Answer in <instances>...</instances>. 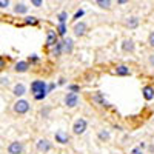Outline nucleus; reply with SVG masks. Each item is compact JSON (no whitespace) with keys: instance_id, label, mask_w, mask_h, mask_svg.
I'll return each mask as SVG.
<instances>
[{"instance_id":"obj_1","label":"nucleus","mask_w":154,"mask_h":154,"mask_svg":"<svg viewBox=\"0 0 154 154\" xmlns=\"http://www.w3.org/2000/svg\"><path fill=\"white\" fill-rule=\"evenodd\" d=\"M31 94L32 97L38 96V94H48V83L46 80L42 79H35L31 82Z\"/></svg>"},{"instance_id":"obj_2","label":"nucleus","mask_w":154,"mask_h":154,"mask_svg":"<svg viewBox=\"0 0 154 154\" xmlns=\"http://www.w3.org/2000/svg\"><path fill=\"white\" fill-rule=\"evenodd\" d=\"M31 105L26 99H17L14 103H12V112L17 114V116H23L29 111Z\"/></svg>"},{"instance_id":"obj_3","label":"nucleus","mask_w":154,"mask_h":154,"mask_svg":"<svg viewBox=\"0 0 154 154\" xmlns=\"http://www.w3.org/2000/svg\"><path fill=\"white\" fill-rule=\"evenodd\" d=\"M35 149L40 154H48L51 149H53V142L46 137H40V139L35 140Z\"/></svg>"},{"instance_id":"obj_4","label":"nucleus","mask_w":154,"mask_h":154,"mask_svg":"<svg viewBox=\"0 0 154 154\" xmlns=\"http://www.w3.org/2000/svg\"><path fill=\"white\" fill-rule=\"evenodd\" d=\"M86 128H88L86 119L79 117V119L74 120V123H72V126H71V130H72V134H74V136H82V134L86 131Z\"/></svg>"},{"instance_id":"obj_5","label":"nucleus","mask_w":154,"mask_h":154,"mask_svg":"<svg viewBox=\"0 0 154 154\" xmlns=\"http://www.w3.org/2000/svg\"><path fill=\"white\" fill-rule=\"evenodd\" d=\"M80 103V97L79 94H75V93H66L65 96H63V105H65L66 108L72 109L75 108L77 105Z\"/></svg>"},{"instance_id":"obj_6","label":"nucleus","mask_w":154,"mask_h":154,"mask_svg":"<svg viewBox=\"0 0 154 154\" xmlns=\"http://www.w3.org/2000/svg\"><path fill=\"white\" fill-rule=\"evenodd\" d=\"M60 42V38H59V34H57V31L56 29H48L46 31V48L49 49V48H53V46H56L57 43Z\"/></svg>"},{"instance_id":"obj_7","label":"nucleus","mask_w":154,"mask_h":154,"mask_svg":"<svg viewBox=\"0 0 154 154\" xmlns=\"http://www.w3.org/2000/svg\"><path fill=\"white\" fill-rule=\"evenodd\" d=\"M86 31H88V25L83 20H80V22H77V23L72 25V34L75 37H83L86 34Z\"/></svg>"},{"instance_id":"obj_8","label":"nucleus","mask_w":154,"mask_h":154,"mask_svg":"<svg viewBox=\"0 0 154 154\" xmlns=\"http://www.w3.org/2000/svg\"><path fill=\"white\" fill-rule=\"evenodd\" d=\"M6 151H8V154H23L25 145H23V142L14 140V142H11V143L6 146Z\"/></svg>"},{"instance_id":"obj_9","label":"nucleus","mask_w":154,"mask_h":154,"mask_svg":"<svg viewBox=\"0 0 154 154\" xmlns=\"http://www.w3.org/2000/svg\"><path fill=\"white\" fill-rule=\"evenodd\" d=\"M54 140L59 145H68L69 143V134L65 130H57L54 133Z\"/></svg>"},{"instance_id":"obj_10","label":"nucleus","mask_w":154,"mask_h":154,"mask_svg":"<svg viewBox=\"0 0 154 154\" xmlns=\"http://www.w3.org/2000/svg\"><path fill=\"white\" fill-rule=\"evenodd\" d=\"M120 48H122L123 53L131 54V53H134V49H136V42L133 40V38H128V37H126V38H123V40H122Z\"/></svg>"},{"instance_id":"obj_11","label":"nucleus","mask_w":154,"mask_h":154,"mask_svg":"<svg viewBox=\"0 0 154 154\" xmlns=\"http://www.w3.org/2000/svg\"><path fill=\"white\" fill-rule=\"evenodd\" d=\"M29 68H31V65H29L28 60H19V62L14 63V68L12 69H14L16 72H19V74H25V72L29 71Z\"/></svg>"},{"instance_id":"obj_12","label":"nucleus","mask_w":154,"mask_h":154,"mask_svg":"<svg viewBox=\"0 0 154 154\" xmlns=\"http://www.w3.org/2000/svg\"><path fill=\"white\" fill-rule=\"evenodd\" d=\"M123 26L128 29H136L139 26V17L136 16H128L123 19Z\"/></svg>"},{"instance_id":"obj_13","label":"nucleus","mask_w":154,"mask_h":154,"mask_svg":"<svg viewBox=\"0 0 154 154\" xmlns=\"http://www.w3.org/2000/svg\"><path fill=\"white\" fill-rule=\"evenodd\" d=\"M12 94H14L17 99H22L25 94H26V85L22 83V82L16 83L14 86H12Z\"/></svg>"},{"instance_id":"obj_14","label":"nucleus","mask_w":154,"mask_h":154,"mask_svg":"<svg viewBox=\"0 0 154 154\" xmlns=\"http://www.w3.org/2000/svg\"><path fill=\"white\" fill-rule=\"evenodd\" d=\"M112 74H116V75H122V77H125V75H131V69H130V66H128V65H123V63H120V65L114 66Z\"/></svg>"},{"instance_id":"obj_15","label":"nucleus","mask_w":154,"mask_h":154,"mask_svg":"<svg viewBox=\"0 0 154 154\" xmlns=\"http://www.w3.org/2000/svg\"><path fill=\"white\" fill-rule=\"evenodd\" d=\"M28 9H29V6L23 2H17L12 6V11H14V14H17V16H25L28 12Z\"/></svg>"},{"instance_id":"obj_16","label":"nucleus","mask_w":154,"mask_h":154,"mask_svg":"<svg viewBox=\"0 0 154 154\" xmlns=\"http://www.w3.org/2000/svg\"><path fill=\"white\" fill-rule=\"evenodd\" d=\"M62 42H63V54H71L74 51V40L71 37H65L62 38Z\"/></svg>"},{"instance_id":"obj_17","label":"nucleus","mask_w":154,"mask_h":154,"mask_svg":"<svg viewBox=\"0 0 154 154\" xmlns=\"http://www.w3.org/2000/svg\"><path fill=\"white\" fill-rule=\"evenodd\" d=\"M142 96L146 102H151L154 100V86L152 85H145L142 88Z\"/></svg>"},{"instance_id":"obj_18","label":"nucleus","mask_w":154,"mask_h":154,"mask_svg":"<svg viewBox=\"0 0 154 154\" xmlns=\"http://www.w3.org/2000/svg\"><path fill=\"white\" fill-rule=\"evenodd\" d=\"M48 54L51 56V57H60L62 54H63V42L60 40L56 46H53V48H49V51H48Z\"/></svg>"},{"instance_id":"obj_19","label":"nucleus","mask_w":154,"mask_h":154,"mask_svg":"<svg viewBox=\"0 0 154 154\" xmlns=\"http://www.w3.org/2000/svg\"><path fill=\"white\" fill-rule=\"evenodd\" d=\"M91 100L94 102L96 105H100V106H108V103L105 102V97H103V94H102L100 91H97V93H93V96H91Z\"/></svg>"},{"instance_id":"obj_20","label":"nucleus","mask_w":154,"mask_h":154,"mask_svg":"<svg viewBox=\"0 0 154 154\" xmlns=\"http://www.w3.org/2000/svg\"><path fill=\"white\" fill-rule=\"evenodd\" d=\"M56 31H57L59 37L65 38V37H66V32H68V26H66V23H59V25H57V28H56Z\"/></svg>"},{"instance_id":"obj_21","label":"nucleus","mask_w":154,"mask_h":154,"mask_svg":"<svg viewBox=\"0 0 154 154\" xmlns=\"http://www.w3.org/2000/svg\"><path fill=\"white\" fill-rule=\"evenodd\" d=\"M23 25H28V26H37V25H38V19L35 16H26L23 19Z\"/></svg>"},{"instance_id":"obj_22","label":"nucleus","mask_w":154,"mask_h":154,"mask_svg":"<svg viewBox=\"0 0 154 154\" xmlns=\"http://www.w3.org/2000/svg\"><path fill=\"white\" fill-rule=\"evenodd\" d=\"M97 137H99L100 142H108V140L111 139V134H109V131H108V130H99Z\"/></svg>"},{"instance_id":"obj_23","label":"nucleus","mask_w":154,"mask_h":154,"mask_svg":"<svg viewBox=\"0 0 154 154\" xmlns=\"http://www.w3.org/2000/svg\"><path fill=\"white\" fill-rule=\"evenodd\" d=\"M96 5L102 9H111V5L112 2L111 0H96Z\"/></svg>"},{"instance_id":"obj_24","label":"nucleus","mask_w":154,"mask_h":154,"mask_svg":"<svg viewBox=\"0 0 154 154\" xmlns=\"http://www.w3.org/2000/svg\"><path fill=\"white\" fill-rule=\"evenodd\" d=\"M56 19H57L59 23H66V20H68V12H66V11H60L59 14L56 16Z\"/></svg>"},{"instance_id":"obj_25","label":"nucleus","mask_w":154,"mask_h":154,"mask_svg":"<svg viewBox=\"0 0 154 154\" xmlns=\"http://www.w3.org/2000/svg\"><path fill=\"white\" fill-rule=\"evenodd\" d=\"M83 16H85V9H82V8H80V9H77V11H75V14L72 16V19H71V20H72L74 23H77V22H79V19H82Z\"/></svg>"},{"instance_id":"obj_26","label":"nucleus","mask_w":154,"mask_h":154,"mask_svg":"<svg viewBox=\"0 0 154 154\" xmlns=\"http://www.w3.org/2000/svg\"><path fill=\"white\" fill-rule=\"evenodd\" d=\"M80 91V86L79 85H75V83H71V85H68V93H79Z\"/></svg>"},{"instance_id":"obj_27","label":"nucleus","mask_w":154,"mask_h":154,"mask_svg":"<svg viewBox=\"0 0 154 154\" xmlns=\"http://www.w3.org/2000/svg\"><path fill=\"white\" fill-rule=\"evenodd\" d=\"M31 6H34V8L43 6V0H31Z\"/></svg>"},{"instance_id":"obj_28","label":"nucleus","mask_w":154,"mask_h":154,"mask_svg":"<svg viewBox=\"0 0 154 154\" xmlns=\"http://www.w3.org/2000/svg\"><path fill=\"white\" fill-rule=\"evenodd\" d=\"M130 154H145V152H143V149L140 148V146H134V148L130 151Z\"/></svg>"},{"instance_id":"obj_29","label":"nucleus","mask_w":154,"mask_h":154,"mask_svg":"<svg viewBox=\"0 0 154 154\" xmlns=\"http://www.w3.org/2000/svg\"><path fill=\"white\" fill-rule=\"evenodd\" d=\"M148 45H149L151 48H154V31L149 32V35H148Z\"/></svg>"},{"instance_id":"obj_30","label":"nucleus","mask_w":154,"mask_h":154,"mask_svg":"<svg viewBox=\"0 0 154 154\" xmlns=\"http://www.w3.org/2000/svg\"><path fill=\"white\" fill-rule=\"evenodd\" d=\"M0 83H2V86L8 85V83H9V77H8V75H5V74H2V82H0Z\"/></svg>"},{"instance_id":"obj_31","label":"nucleus","mask_w":154,"mask_h":154,"mask_svg":"<svg viewBox=\"0 0 154 154\" xmlns=\"http://www.w3.org/2000/svg\"><path fill=\"white\" fill-rule=\"evenodd\" d=\"M8 6H9V0H0V8L2 9H5Z\"/></svg>"},{"instance_id":"obj_32","label":"nucleus","mask_w":154,"mask_h":154,"mask_svg":"<svg viewBox=\"0 0 154 154\" xmlns=\"http://www.w3.org/2000/svg\"><path fill=\"white\" fill-rule=\"evenodd\" d=\"M148 65H149L151 68H154V54H149V56H148Z\"/></svg>"},{"instance_id":"obj_33","label":"nucleus","mask_w":154,"mask_h":154,"mask_svg":"<svg viewBox=\"0 0 154 154\" xmlns=\"http://www.w3.org/2000/svg\"><path fill=\"white\" fill-rule=\"evenodd\" d=\"M28 62H31V63H37V62H38V57H37L35 54H32V56H29Z\"/></svg>"},{"instance_id":"obj_34","label":"nucleus","mask_w":154,"mask_h":154,"mask_svg":"<svg viewBox=\"0 0 154 154\" xmlns=\"http://www.w3.org/2000/svg\"><path fill=\"white\" fill-rule=\"evenodd\" d=\"M65 83H66V79H65V77H60V79H59V82H57V85H59V86L65 85Z\"/></svg>"},{"instance_id":"obj_35","label":"nucleus","mask_w":154,"mask_h":154,"mask_svg":"<svg viewBox=\"0 0 154 154\" xmlns=\"http://www.w3.org/2000/svg\"><path fill=\"white\" fill-rule=\"evenodd\" d=\"M56 86H57L56 83H48V93H51V91H53V89H54Z\"/></svg>"},{"instance_id":"obj_36","label":"nucleus","mask_w":154,"mask_h":154,"mask_svg":"<svg viewBox=\"0 0 154 154\" xmlns=\"http://www.w3.org/2000/svg\"><path fill=\"white\" fill-rule=\"evenodd\" d=\"M117 3H119V5H125V3H128V2H126V0H117Z\"/></svg>"}]
</instances>
